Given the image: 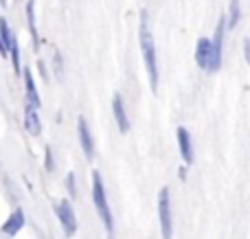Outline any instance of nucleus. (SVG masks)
I'll list each match as a JSON object with an SVG mask.
<instances>
[{"label":"nucleus","mask_w":250,"mask_h":239,"mask_svg":"<svg viewBox=\"0 0 250 239\" xmlns=\"http://www.w3.org/2000/svg\"><path fill=\"white\" fill-rule=\"evenodd\" d=\"M138 44H141V57H143V64H145L147 77H149V88L151 92H158V81H160L158 55H156L154 38H151L149 16H147L145 9L141 11V22H138Z\"/></svg>","instance_id":"f257e3e1"},{"label":"nucleus","mask_w":250,"mask_h":239,"mask_svg":"<svg viewBox=\"0 0 250 239\" xmlns=\"http://www.w3.org/2000/svg\"><path fill=\"white\" fill-rule=\"evenodd\" d=\"M92 204H95L97 213H99L101 222H104L105 235L108 239H114V218L108 204V196H105V184L99 171H92Z\"/></svg>","instance_id":"f03ea898"},{"label":"nucleus","mask_w":250,"mask_h":239,"mask_svg":"<svg viewBox=\"0 0 250 239\" xmlns=\"http://www.w3.org/2000/svg\"><path fill=\"white\" fill-rule=\"evenodd\" d=\"M158 224H160V237L173 239V211H171V193L167 187L158 191Z\"/></svg>","instance_id":"7ed1b4c3"},{"label":"nucleus","mask_w":250,"mask_h":239,"mask_svg":"<svg viewBox=\"0 0 250 239\" xmlns=\"http://www.w3.org/2000/svg\"><path fill=\"white\" fill-rule=\"evenodd\" d=\"M224 35H226V20L220 18L215 26V35L211 38V57H208L207 73H217L222 68V53H224Z\"/></svg>","instance_id":"20e7f679"},{"label":"nucleus","mask_w":250,"mask_h":239,"mask_svg":"<svg viewBox=\"0 0 250 239\" xmlns=\"http://www.w3.org/2000/svg\"><path fill=\"white\" fill-rule=\"evenodd\" d=\"M55 215H57V222H60L64 235L73 237L75 233H77V215H75L73 202L70 200H60L55 204Z\"/></svg>","instance_id":"39448f33"},{"label":"nucleus","mask_w":250,"mask_h":239,"mask_svg":"<svg viewBox=\"0 0 250 239\" xmlns=\"http://www.w3.org/2000/svg\"><path fill=\"white\" fill-rule=\"evenodd\" d=\"M77 139H79V147H82L83 156H86L88 160H92V158H95V139H92V132L83 117L77 119Z\"/></svg>","instance_id":"423d86ee"},{"label":"nucleus","mask_w":250,"mask_h":239,"mask_svg":"<svg viewBox=\"0 0 250 239\" xmlns=\"http://www.w3.org/2000/svg\"><path fill=\"white\" fill-rule=\"evenodd\" d=\"M176 140H178V149H180V156H182V162H185V167H191L193 165V139H191L189 130L182 125H178L176 130Z\"/></svg>","instance_id":"0eeeda50"},{"label":"nucleus","mask_w":250,"mask_h":239,"mask_svg":"<svg viewBox=\"0 0 250 239\" xmlns=\"http://www.w3.org/2000/svg\"><path fill=\"white\" fill-rule=\"evenodd\" d=\"M22 79H24V103L31 105V108L40 110L42 105V99H40V92H38V83H35L33 77V70L31 68H22Z\"/></svg>","instance_id":"6e6552de"},{"label":"nucleus","mask_w":250,"mask_h":239,"mask_svg":"<svg viewBox=\"0 0 250 239\" xmlns=\"http://www.w3.org/2000/svg\"><path fill=\"white\" fill-rule=\"evenodd\" d=\"M24 224H26V215H24V211L22 209H13L11 211V215H9L7 219H4V224H2V228H0V233L2 235H7V237H16L18 233L24 228Z\"/></svg>","instance_id":"1a4fd4ad"},{"label":"nucleus","mask_w":250,"mask_h":239,"mask_svg":"<svg viewBox=\"0 0 250 239\" xmlns=\"http://www.w3.org/2000/svg\"><path fill=\"white\" fill-rule=\"evenodd\" d=\"M112 114H114V121H117V127L121 134H127L129 132V119H127V110H125V103H123V97L114 95L112 97Z\"/></svg>","instance_id":"9d476101"},{"label":"nucleus","mask_w":250,"mask_h":239,"mask_svg":"<svg viewBox=\"0 0 250 239\" xmlns=\"http://www.w3.org/2000/svg\"><path fill=\"white\" fill-rule=\"evenodd\" d=\"M24 130L29 132L31 136H40L42 134V121H40V110L31 108V105L24 103V121H22Z\"/></svg>","instance_id":"9b49d317"},{"label":"nucleus","mask_w":250,"mask_h":239,"mask_svg":"<svg viewBox=\"0 0 250 239\" xmlns=\"http://www.w3.org/2000/svg\"><path fill=\"white\" fill-rule=\"evenodd\" d=\"M208 57H211V38H200L195 42V64H198V68L207 70Z\"/></svg>","instance_id":"f8f14e48"},{"label":"nucleus","mask_w":250,"mask_h":239,"mask_svg":"<svg viewBox=\"0 0 250 239\" xmlns=\"http://www.w3.org/2000/svg\"><path fill=\"white\" fill-rule=\"evenodd\" d=\"M26 24H29L33 51H40V33H38V24H35V0H29V2H26Z\"/></svg>","instance_id":"ddd939ff"},{"label":"nucleus","mask_w":250,"mask_h":239,"mask_svg":"<svg viewBox=\"0 0 250 239\" xmlns=\"http://www.w3.org/2000/svg\"><path fill=\"white\" fill-rule=\"evenodd\" d=\"M239 18H242V4H239V0H230V2H229V13L224 16V20H226V31L237 29Z\"/></svg>","instance_id":"4468645a"},{"label":"nucleus","mask_w":250,"mask_h":239,"mask_svg":"<svg viewBox=\"0 0 250 239\" xmlns=\"http://www.w3.org/2000/svg\"><path fill=\"white\" fill-rule=\"evenodd\" d=\"M9 60H11V66H13V73L20 77L22 75V53H20V46H18V40L16 35L11 38V44H9Z\"/></svg>","instance_id":"2eb2a0df"},{"label":"nucleus","mask_w":250,"mask_h":239,"mask_svg":"<svg viewBox=\"0 0 250 239\" xmlns=\"http://www.w3.org/2000/svg\"><path fill=\"white\" fill-rule=\"evenodd\" d=\"M11 26H9V22L4 20V18H0V44H2V51H4V57L9 55V44H11Z\"/></svg>","instance_id":"dca6fc26"},{"label":"nucleus","mask_w":250,"mask_h":239,"mask_svg":"<svg viewBox=\"0 0 250 239\" xmlns=\"http://www.w3.org/2000/svg\"><path fill=\"white\" fill-rule=\"evenodd\" d=\"M51 68H53V75H55L60 81H64L66 77V68H64V57H62L60 51H53V57H51Z\"/></svg>","instance_id":"f3484780"},{"label":"nucleus","mask_w":250,"mask_h":239,"mask_svg":"<svg viewBox=\"0 0 250 239\" xmlns=\"http://www.w3.org/2000/svg\"><path fill=\"white\" fill-rule=\"evenodd\" d=\"M44 169H46L48 174H53V171L57 169V165H55V154H53V147H51V145H46V147H44Z\"/></svg>","instance_id":"a211bd4d"},{"label":"nucleus","mask_w":250,"mask_h":239,"mask_svg":"<svg viewBox=\"0 0 250 239\" xmlns=\"http://www.w3.org/2000/svg\"><path fill=\"white\" fill-rule=\"evenodd\" d=\"M64 187L68 198H77V180H75V171H68L64 178Z\"/></svg>","instance_id":"6ab92c4d"},{"label":"nucleus","mask_w":250,"mask_h":239,"mask_svg":"<svg viewBox=\"0 0 250 239\" xmlns=\"http://www.w3.org/2000/svg\"><path fill=\"white\" fill-rule=\"evenodd\" d=\"M38 70H40V77L44 81H48V68H46V61L44 60H38Z\"/></svg>","instance_id":"aec40b11"},{"label":"nucleus","mask_w":250,"mask_h":239,"mask_svg":"<svg viewBox=\"0 0 250 239\" xmlns=\"http://www.w3.org/2000/svg\"><path fill=\"white\" fill-rule=\"evenodd\" d=\"M244 60L250 61V40H244Z\"/></svg>","instance_id":"412c9836"},{"label":"nucleus","mask_w":250,"mask_h":239,"mask_svg":"<svg viewBox=\"0 0 250 239\" xmlns=\"http://www.w3.org/2000/svg\"><path fill=\"white\" fill-rule=\"evenodd\" d=\"M178 178H180L182 182L187 180V167H180V169H178Z\"/></svg>","instance_id":"4be33fe9"},{"label":"nucleus","mask_w":250,"mask_h":239,"mask_svg":"<svg viewBox=\"0 0 250 239\" xmlns=\"http://www.w3.org/2000/svg\"><path fill=\"white\" fill-rule=\"evenodd\" d=\"M0 57H4V51H2V44H0Z\"/></svg>","instance_id":"5701e85b"}]
</instances>
